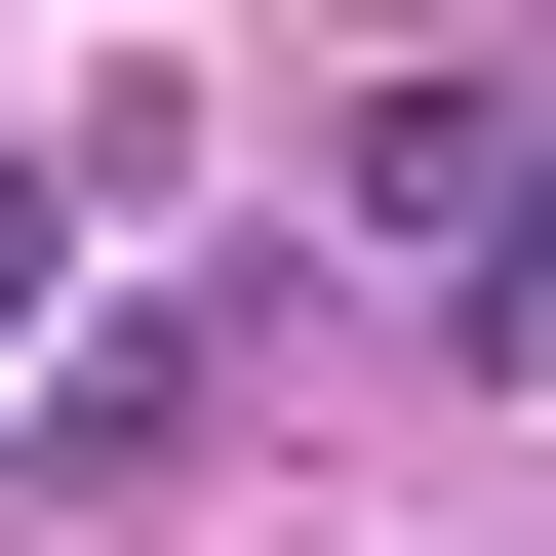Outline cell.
Instances as JSON below:
<instances>
[{"label": "cell", "instance_id": "obj_2", "mask_svg": "<svg viewBox=\"0 0 556 556\" xmlns=\"http://www.w3.org/2000/svg\"><path fill=\"white\" fill-rule=\"evenodd\" d=\"M0 318H40V160H0Z\"/></svg>", "mask_w": 556, "mask_h": 556}, {"label": "cell", "instance_id": "obj_1", "mask_svg": "<svg viewBox=\"0 0 556 556\" xmlns=\"http://www.w3.org/2000/svg\"><path fill=\"white\" fill-rule=\"evenodd\" d=\"M318 199L397 239V318H438V358H556V80H397Z\"/></svg>", "mask_w": 556, "mask_h": 556}]
</instances>
